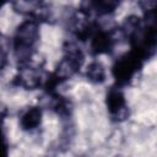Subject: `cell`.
<instances>
[{
    "instance_id": "1",
    "label": "cell",
    "mask_w": 157,
    "mask_h": 157,
    "mask_svg": "<svg viewBox=\"0 0 157 157\" xmlns=\"http://www.w3.org/2000/svg\"><path fill=\"white\" fill-rule=\"evenodd\" d=\"M39 36V22L33 18L28 17L17 26L12 37V49L18 64L32 60Z\"/></svg>"
},
{
    "instance_id": "2",
    "label": "cell",
    "mask_w": 157,
    "mask_h": 157,
    "mask_svg": "<svg viewBox=\"0 0 157 157\" xmlns=\"http://www.w3.org/2000/svg\"><path fill=\"white\" fill-rule=\"evenodd\" d=\"M145 61L146 59L134 49H130L128 53L120 55L114 61L110 70L115 86L124 88L131 85L142 70Z\"/></svg>"
},
{
    "instance_id": "3",
    "label": "cell",
    "mask_w": 157,
    "mask_h": 157,
    "mask_svg": "<svg viewBox=\"0 0 157 157\" xmlns=\"http://www.w3.org/2000/svg\"><path fill=\"white\" fill-rule=\"evenodd\" d=\"M85 63V54L78 45L69 42L64 45V55L55 70L52 72L54 78L61 85L74 75H76Z\"/></svg>"
},
{
    "instance_id": "4",
    "label": "cell",
    "mask_w": 157,
    "mask_h": 157,
    "mask_svg": "<svg viewBox=\"0 0 157 157\" xmlns=\"http://www.w3.org/2000/svg\"><path fill=\"white\" fill-rule=\"evenodd\" d=\"M45 76L40 65L32 64V60L18 64L17 74L13 77L12 85L22 87L25 90H37L43 86Z\"/></svg>"
},
{
    "instance_id": "5",
    "label": "cell",
    "mask_w": 157,
    "mask_h": 157,
    "mask_svg": "<svg viewBox=\"0 0 157 157\" xmlns=\"http://www.w3.org/2000/svg\"><path fill=\"white\" fill-rule=\"evenodd\" d=\"M105 107L110 120L114 123H123L130 115L129 105L123 92V88L118 86H113L107 91Z\"/></svg>"
},
{
    "instance_id": "6",
    "label": "cell",
    "mask_w": 157,
    "mask_h": 157,
    "mask_svg": "<svg viewBox=\"0 0 157 157\" xmlns=\"http://www.w3.org/2000/svg\"><path fill=\"white\" fill-rule=\"evenodd\" d=\"M115 43L117 38L114 37L113 32L105 31L97 26V28L90 37V52L94 56L102 54H110L114 50Z\"/></svg>"
},
{
    "instance_id": "7",
    "label": "cell",
    "mask_w": 157,
    "mask_h": 157,
    "mask_svg": "<svg viewBox=\"0 0 157 157\" xmlns=\"http://www.w3.org/2000/svg\"><path fill=\"white\" fill-rule=\"evenodd\" d=\"M42 118H43V110L39 105H32L26 108L18 118V124L22 130L33 132L42 125Z\"/></svg>"
},
{
    "instance_id": "8",
    "label": "cell",
    "mask_w": 157,
    "mask_h": 157,
    "mask_svg": "<svg viewBox=\"0 0 157 157\" xmlns=\"http://www.w3.org/2000/svg\"><path fill=\"white\" fill-rule=\"evenodd\" d=\"M120 1L121 0H83L81 9L90 13L94 11L97 15L104 16L114 12L120 5Z\"/></svg>"
},
{
    "instance_id": "9",
    "label": "cell",
    "mask_w": 157,
    "mask_h": 157,
    "mask_svg": "<svg viewBox=\"0 0 157 157\" xmlns=\"http://www.w3.org/2000/svg\"><path fill=\"white\" fill-rule=\"evenodd\" d=\"M85 76L87 78V81H90L93 85H102L103 82H105L107 78V72H105V67L104 65L98 61V60H93L91 61L85 70Z\"/></svg>"
},
{
    "instance_id": "10",
    "label": "cell",
    "mask_w": 157,
    "mask_h": 157,
    "mask_svg": "<svg viewBox=\"0 0 157 157\" xmlns=\"http://www.w3.org/2000/svg\"><path fill=\"white\" fill-rule=\"evenodd\" d=\"M7 153H9V141L4 132L2 125H0V157L7 156Z\"/></svg>"
},
{
    "instance_id": "11",
    "label": "cell",
    "mask_w": 157,
    "mask_h": 157,
    "mask_svg": "<svg viewBox=\"0 0 157 157\" xmlns=\"http://www.w3.org/2000/svg\"><path fill=\"white\" fill-rule=\"evenodd\" d=\"M7 115H9V108L2 102H0V125H2V123L7 118Z\"/></svg>"
},
{
    "instance_id": "12",
    "label": "cell",
    "mask_w": 157,
    "mask_h": 157,
    "mask_svg": "<svg viewBox=\"0 0 157 157\" xmlns=\"http://www.w3.org/2000/svg\"><path fill=\"white\" fill-rule=\"evenodd\" d=\"M6 53L4 52V48H2V43H1V33H0V70L4 69V66L6 65L7 60H6Z\"/></svg>"
},
{
    "instance_id": "13",
    "label": "cell",
    "mask_w": 157,
    "mask_h": 157,
    "mask_svg": "<svg viewBox=\"0 0 157 157\" xmlns=\"http://www.w3.org/2000/svg\"><path fill=\"white\" fill-rule=\"evenodd\" d=\"M6 2H7V0H0V9H1Z\"/></svg>"
}]
</instances>
